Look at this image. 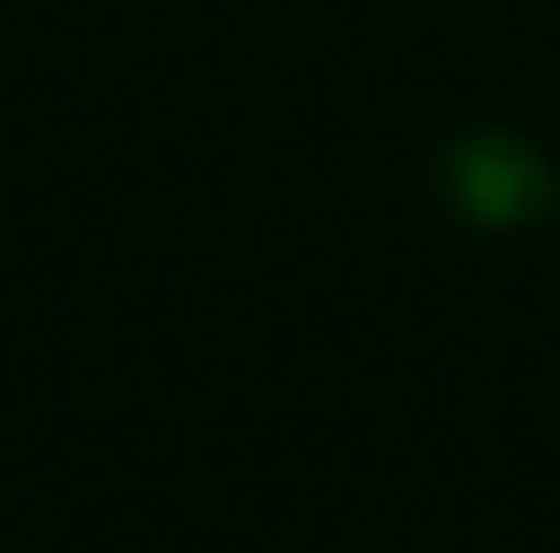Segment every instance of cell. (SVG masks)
Segmentation results:
<instances>
[{
	"label": "cell",
	"instance_id": "6da1fadb",
	"mask_svg": "<svg viewBox=\"0 0 560 553\" xmlns=\"http://www.w3.org/2000/svg\"><path fill=\"white\" fill-rule=\"evenodd\" d=\"M433 192L454 221L482 227V235H518V227H539L560 207V178L547 150L525 142L518 128H462L454 142H440Z\"/></svg>",
	"mask_w": 560,
	"mask_h": 553
}]
</instances>
